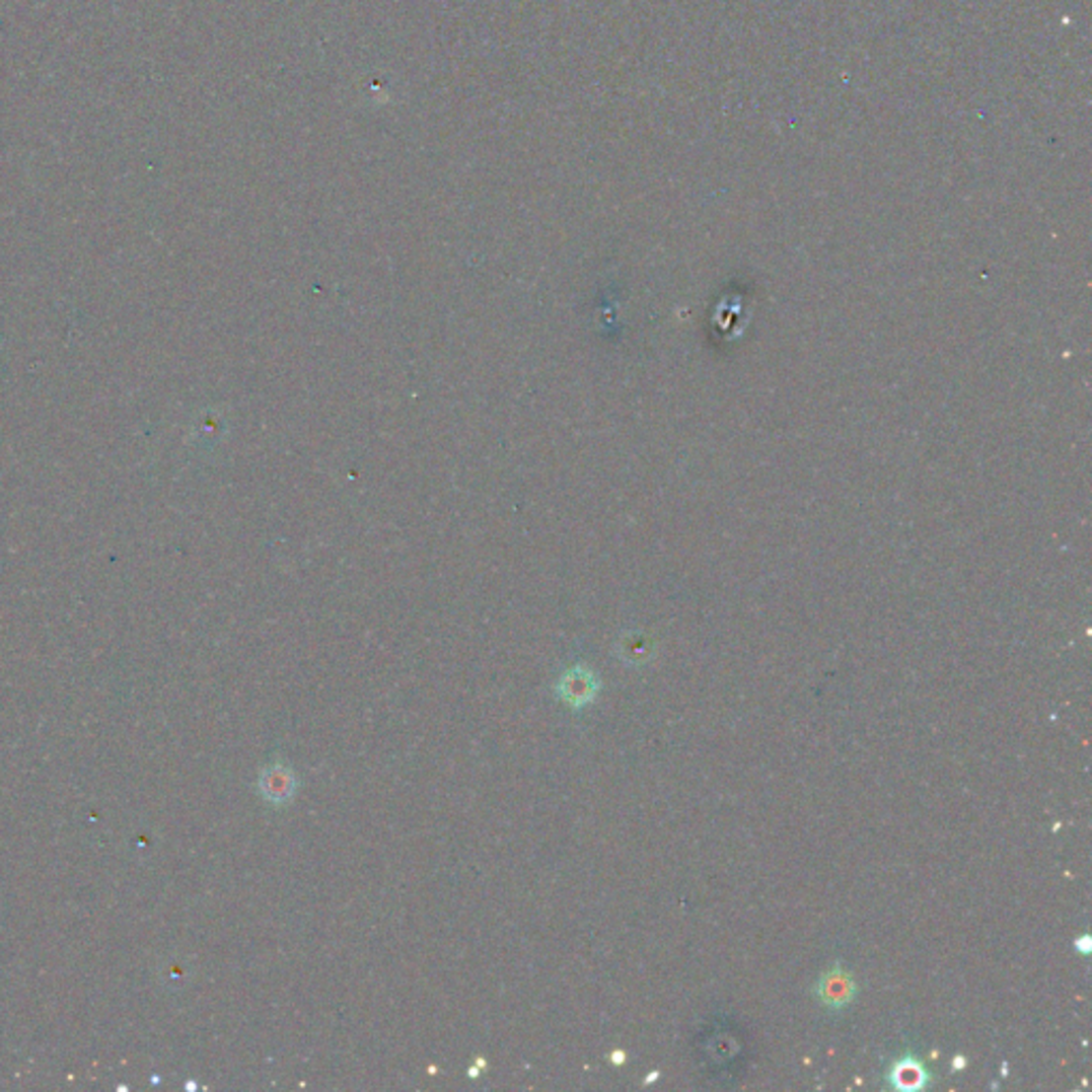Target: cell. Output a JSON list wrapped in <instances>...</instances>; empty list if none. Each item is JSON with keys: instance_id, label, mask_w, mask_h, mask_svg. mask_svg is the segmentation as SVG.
Masks as SVG:
<instances>
[{"instance_id": "3957f363", "label": "cell", "mask_w": 1092, "mask_h": 1092, "mask_svg": "<svg viewBox=\"0 0 1092 1092\" xmlns=\"http://www.w3.org/2000/svg\"><path fill=\"white\" fill-rule=\"evenodd\" d=\"M260 794L273 805H284L295 794V774L282 764L267 766L260 772Z\"/></svg>"}, {"instance_id": "7a4b0ae2", "label": "cell", "mask_w": 1092, "mask_h": 1092, "mask_svg": "<svg viewBox=\"0 0 1092 1092\" xmlns=\"http://www.w3.org/2000/svg\"><path fill=\"white\" fill-rule=\"evenodd\" d=\"M818 996L824 1005L838 1009L853 1001V996H856V985H853V980L845 971L833 969L822 978L818 985Z\"/></svg>"}, {"instance_id": "277c9868", "label": "cell", "mask_w": 1092, "mask_h": 1092, "mask_svg": "<svg viewBox=\"0 0 1092 1092\" xmlns=\"http://www.w3.org/2000/svg\"><path fill=\"white\" fill-rule=\"evenodd\" d=\"M890 1080H892V1086L899 1088V1090H922V1088L928 1086L930 1075H928L924 1064L919 1060L903 1058V1060H899L897 1064H894V1069L890 1073Z\"/></svg>"}, {"instance_id": "6da1fadb", "label": "cell", "mask_w": 1092, "mask_h": 1092, "mask_svg": "<svg viewBox=\"0 0 1092 1092\" xmlns=\"http://www.w3.org/2000/svg\"><path fill=\"white\" fill-rule=\"evenodd\" d=\"M598 679L587 668H572L557 683V693L570 706H583L596 698Z\"/></svg>"}]
</instances>
